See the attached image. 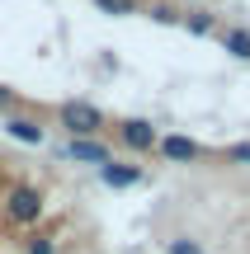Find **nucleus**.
<instances>
[{
    "label": "nucleus",
    "instance_id": "1",
    "mask_svg": "<svg viewBox=\"0 0 250 254\" xmlns=\"http://www.w3.org/2000/svg\"><path fill=\"white\" fill-rule=\"evenodd\" d=\"M62 127L71 132V141H81V136H99L104 113L94 109V104H85V99H66L62 104Z\"/></svg>",
    "mask_w": 250,
    "mask_h": 254
},
{
    "label": "nucleus",
    "instance_id": "2",
    "mask_svg": "<svg viewBox=\"0 0 250 254\" xmlns=\"http://www.w3.org/2000/svg\"><path fill=\"white\" fill-rule=\"evenodd\" d=\"M5 217L14 221V226H33V221L43 217V193H38L33 184H14V189L5 193Z\"/></svg>",
    "mask_w": 250,
    "mask_h": 254
},
{
    "label": "nucleus",
    "instance_id": "3",
    "mask_svg": "<svg viewBox=\"0 0 250 254\" xmlns=\"http://www.w3.org/2000/svg\"><path fill=\"white\" fill-rule=\"evenodd\" d=\"M161 155L166 160H175V165H194V160H203V146L194 141V136H161Z\"/></svg>",
    "mask_w": 250,
    "mask_h": 254
},
{
    "label": "nucleus",
    "instance_id": "4",
    "mask_svg": "<svg viewBox=\"0 0 250 254\" xmlns=\"http://www.w3.org/2000/svg\"><path fill=\"white\" fill-rule=\"evenodd\" d=\"M66 155H71V160H81V165H99V170L113 160V151L99 141V136H81V141H71V146H66Z\"/></svg>",
    "mask_w": 250,
    "mask_h": 254
},
{
    "label": "nucleus",
    "instance_id": "5",
    "mask_svg": "<svg viewBox=\"0 0 250 254\" xmlns=\"http://www.w3.org/2000/svg\"><path fill=\"white\" fill-rule=\"evenodd\" d=\"M118 136L132 146V151H151V146H161V136H156V127H151L147 118H128L118 127Z\"/></svg>",
    "mask_w": 250,
    "mask_h": 254
},
{
    "label": "nucleus",
    "instance_id": "6",
    "mask_svg": "<svg viewBox=\"0 0 250 254\" xmlns=\"http://www.w3.org/2000/svg\"><path fill=\"white\" fill-rule=\"evenodd\" d=\"M99 179L109 184V189H132V184H142V170L137 165H123V160H109L99 170Z\"/></svg>",
    "mask_w": 250,
    "mask_h": 254
},
{
    "label": "nucleus",
    "instance_id": "7",
    "mask_svg": "<svg viewBox=\"0 0 250 254\" xmlns=\"http://www.w3.org/2000/svg\"><path fill=\"white\" fill-rule=\"evenodd\" d=\"M5 132L14 136V141H24V146H43V127L33 118H5Z\"/></svg>",
    "mask_w": 250,
    "mask_h": 254
},
{
    "label": "nucleus",
    "instance_id": "8",
    "mask_svg": "<svg viewBox=\"0 0 250 254\" xmlns=\"http://www.w3.org/2000/svg\"><path fill=\"white\" fill-rule=\"evenodd\" d=\"M184 24H189V33H194V38H208V33H213V28H217V19L208 14V9H198V14H189Z\"/></svg>",
    "mask_w": 250,
    "mask_h": 254
},
{
    "label": "nucleus",
    "instance_id": "9",
    "mask_svg": "<svg viewBox=\"0 0 250 254\" xmlns=\"http://www.w3.org/2000/svg\"><path fill=\"white\" fill-rule=\"evenodd\" d=\"M227 52L250 62V33H246V28H232V33H227Z\"/></svg>",
    "mask_w": 250,
    "mask_h": 254
},
{
    "label": "nucleus",
    "instance_id": "10",
    "mask_svg": "<svg viewBox=\"0 0 250 254\" xmlns=\"http://www.w3.org/2000/svg\"><path fill=\"white\" fill-rule=\"evenodd\" d=\"M24 254H57V236H43V231L28 236L24 240Z\"/></svg>",
    "mask_w": 250,
    "mask_h": 254
},
{
    "label": "nucleus",
    "instance_id": "11",
    "mask_svg": "<svg viewBox=\"0 0 250 254\" xmlns=\"http://www.w3.org/2000/svg\"><path fill=\"white\" fill-rule=\"evenodd\" d=\"M166 254H208L198 240H184V236H175V240H166Z\"/></svg>",
    "mask_w": 250,
    "mask_h": 254
},
{
    "label": "nucleus",
    "instance_id": "12",
    "mask_svg": "<svg viewBox=\"0 0 250 254\" xmlns=\"http://www.w3.org/2000/svg\"><path fill=\"white\" fill-rule=\"evenodd\" d=\"M94 5H99L104 14H118V19H123V14H137V5H132V0H94Z\"/></svg>",
    "mask_w": 250,
    "mask_h": 254
},
{
    "label": "nucleus",
    "instance_id": "13",
    "mask_svg": "<svg viewBox=\"0 0 250 254\" xmlns=\"http://www.w3.org/2000/svg\"><path fill=\"white\" fill-rule=\"evenodd\" d=\"M227 160H232V165H250V141H236V146H227Z\"/></svg>",
    "mask_w": 250,
    "mask_h": 254
},
{
    "label": "nucleus",
    "instance_id": "14",
    "mask_svg": "<svg viewBox=\"0 0 250 254\" xmlns=\"http://www.w3.org/2000/svg\"><path fill=\"white\" fill-rule=\"evenodd\" d=\"M151 19H156V24H179V9L175 5H156V9H151Z\"/></svg>",
    "mask_w": 250,
    "mask_h": 254
},
{
    "label": "nucleus",
    "instance_id": "15",
    "mask_svg": "<svg viewBox=\"0 0 250 254\" xmlns=\"http://www.w3.org/2000/svg\"><path fill=\"white\" fill-rule=\"evenodd\" d=\"M14 109V90H5V85H0V113H9Z\"/></svg>",
    "mask_w": 250,
    "mask_h": 254
}]
</instances>
